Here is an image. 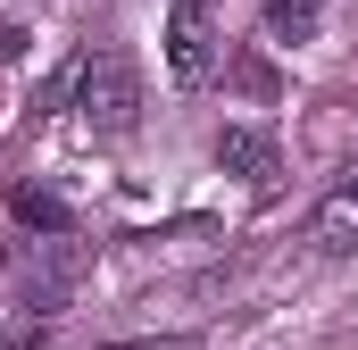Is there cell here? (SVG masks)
Returning <instances> with one entry per match:
<instances>
[{
    "label": "cell",
    "instance_id": "obj_1",
    "mask_svg": "<svg viewBox=\"0 0 358 350\" xmlns=\"http://www.w3.org/2000/svg\"><path fill=\"white\" fill-rule=\"evenodd\" d=\"M67 100L84 108L92 134H134V125H142V67H134L117 42H100V50H84V59L67 67Z\"/></svg>",
    "mask_w": 358,
    "mask_h": 350
},
{
    "label": "cell",
    "instance_id": "obj_2",
    "mask_svg": "<svg viewBox=\"0 0 358 350\" xmlns=\"http://www.w3.org/2000/svg\"><path fill=\"white\" fill-rule=\"evenodd\" d=\"M167 76H176L183 92H200L217 76V25H208L200 0H176V17H167Z\"/></svg>",
    "mask_w": 358,
    "mask_h": 350
},
{
    "label": "cell",
    "instance_id": "obj_3",
    "mask_svg": "<svg viewBox=\"0 0 358 350\" xmlns=\"http://www.w3.org/2000/svg\"><path fill=\"white\" fill-rule=\"evenodd\" d=\"M308 242H317L325 259H350V251H358V167L308 209Z\"/></svg>",
    "mask_w": 358,
    "mask_h": 350
},
{
    "label": "cell",
    "instance_id": "obj_4",
    "mask_svg": "<svg viewBox=\"0 0 358 350\" xmlns=\"http://www.w3.org/2000/svg\"><path fill=\"white\" fill-rule=\"evenodd\" d=\"M217 167L242 175L250 192H275V175H283V159H275V134H259V125H225V134H217Z\"/></svg>",
    "mask_w": 358,
    "mask_h": 350
},
{
    "label": "cell",
    "instance_id": "obj_5",
    "mask_svg": "<svg viewBox=\"0 0 358 350\" xmlns=\"http://www.w3.org/2000/svg\"><path fill=\"white\" fill-rule=\"evenodd\" d=\"M50 242H67V234H50ZM50 242L17 251V284H25L42 309H59V300H67V284H76V259H50Z\"/></svg>",
    "mask_w": 358,
    "mask_h": 350
},
{
    "label": "cell",
    "instance_id": "obj_6",
    "mask_svg": "<svg viewBox=\"0 0 358 350\" xmlns=\"http://www.w3.org/2000/svg\"><path fill=\"white\" fill-rule=\"evenodd\" d=\"M8 209H17V225H34V234H76L67 200H59V192H42V183H17V192H8Z\"/></svg>",
    "mask_w": 358,
    "mask_h": 350
},
{
    "label": "cell",
    "instance_id": "obj_7",
    "mask_svg": "<svg viewBox=\"0 0 358 350\" xmlns=\"http://www.w3.org/2000/svg\"><path fill=\"white\" fill-rule=\"evenodd\" d=\"M317 25H325V0H267L275 42H317Z\"/></svg>",
    "mask_w": 358,
    "mask_h": 350
},
{
    "label": "cell",
    "instance_id": "obj_8",
    "mask_svg": "<svg viewBox=\"0 0 358 350\" xmlns=\"http://www.w3.org/2000/svg\"><path fill=\"white\" fill-rule=\"evenodd\" d=\"M108 350H200L192 334H159V342H108Z\"/></svg>",
    "mask_w": 358,
    "mask_h": 350
},
{
    "label": "cell",
    "instance_id": "obj_9",
    "mask_svg": "<svg viewBox=\"0 0 358 350\" xmlns=\"http://www.w3.org/2000/svg\"><path fill=\"white\" fill-rule=\"evenodd\" d=\"M0 350H42V326H8V334H0Z\"/></svg>",
    "mask_w": 358,
    "mask_h": 350
},
{
    "label": "cell",
    "instance_id": "obj_10",
    "mask_svg": "<svg viewBox=\"0 0 358 350\" xmlns=\"http://www.w3.org/2000/svg\"><path fill=\"white\" fill-rule=\"evenodd\" d=\"M8 59H25V25H0V67Z\"/></svg>",
    "mask_w": 358,
    "mask_h": 350
}]
</instances>
